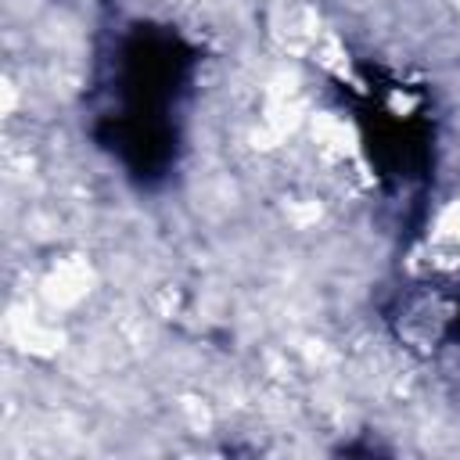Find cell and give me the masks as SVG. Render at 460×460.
Returning a JSON list of instances; mask_svg holds the SVG:
<instances>
[{
  "label": "cell",
  "instance_id": "6da1fadb",
  "mask_svg": "<svg viewBox=\"0 0 460 460\" xmlns=\"http://www.w3.org/2000/svg\"><path fill=\"white\" fill-rule=\"evenodd\" d=\"M190 54L172 32L137 25L122 36L104 93L108 108L101 111L104 144L137 176H155L172 162L176 147V101L187 86Z\"/></svg>",
  "mask_w": 460,
  "mask_h": 460
}]
</instances>
